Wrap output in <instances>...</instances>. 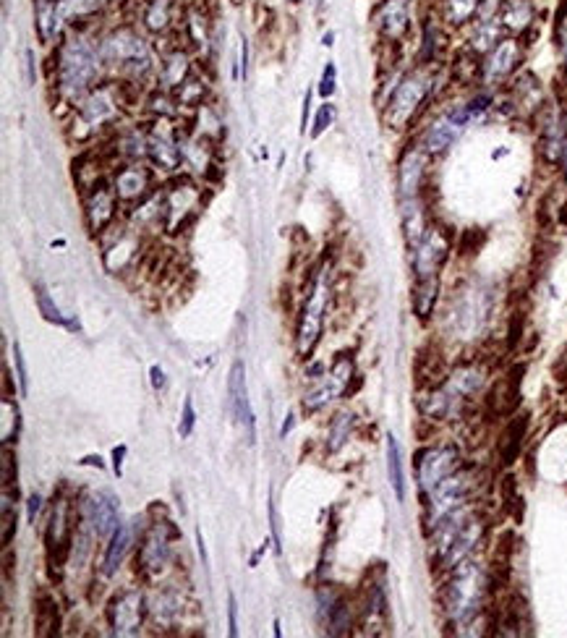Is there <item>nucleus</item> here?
Wrapping results in <instances>:
<instances>
[{"mask_svg": "<svg viewBox=\"0 0 567 638\" xmlns=\"http://www.w3.org/2000/svg\"><path fill=\"white\" fill-rule=\"evenodd\" d=\"M458 469V450L453 445H439V448L421 450L416 455V471H419L421 489L426 495L432 492L437 484H442L447 476H453Z\"/></svg>", "mask_w": 567, "mask_h": 638, "instance_id": "obj_13", "label": "nucleus"}, {"mask_svg": "<svg viewBox=\"0 0 567 638\" xmlns=\"http://www.w3.org/2000/svg\"><path fill=\"white\" fill-rule=\"evenodd\" d=\"M335 89H338V68L335 63L327 61L322 71V82H319V95L322 97H332L335 95Z\"/></svg>", "mask_w": 567, "mask_h": 638, "instance_id": "obj_39", "label": "nucleus"}, {"mask_svg": "<svg viewBox=\"0 0 567 638\" xmlns=\"http://www.w3.org/2000/svg\"><path fill=\"white\" fill-rule=\"evenodd\" d=\"M170 539H178V531L170 526V521L152 523V529L144 534L139 557H136V568L142 576H155L160 573L170 560Z\"/></svg>", "mask_w": 567, "mask_h": 638, "instance_id": "obj_11", "label": "nucleus"}, {"mask_svg": "<svg viewBox=\"0 0 567 638\" xmlns=\"http://www.w3.org/2000/svg\"><path fill=\"white\" fill-rule=\"evenodd\" d=\"M37 510H40V497L34 495L32 500H29V521H34V516H37Z\"/></svg>", "mask_w": 567, "mask_h": 638, "instance_id": "obj_51", "label": "nucleus"}, {"mask_svg": "<svg viewBox=\"0 0 567 638\" xmlns=\"http://www.w3.org/2000/svg\"><path fill=\"white\" fill-rule=\"evenodd\" d=\"M372 19L385 45L400 48L413 32V0H382Z\"/></svg>", "mask_w": 567, "mask_h": 638, "instance_id": "obj_10", "label": "nucleus"}, {"mask_svg": "<svg viewBox=\"0 0 567 638\" xmlns=\"http://www.w3.org/2000/svg\"><path fill=\"white\" fill-rule=\"evenodd\" d=\"M152 385L157 387V390H160V387H165V372H162L160 367H152Z\"/></svg>", "mask_w": 567, "mask_h": 638, "instance_id": "obj_49", "label": "nucleus"}, {"mask_svg": "<svg viewBox=\"0 0 567 638\" xmlns=\"http://www.w3.org/2000/svg\"><path fill=\"white\" fill-rule=\"evenodd\" d=\"M186 79H189V58H186L183 50H173L162 63V82L168 87L181 89Z\"/></svg>", "mask_w": 567, "mask_h": 638, "instance_id": "obj_31", "label": "nucleus"}, {"mask_svg": "<svg viewBox=\"0 0 567 638\" xmlns=\"http://www.w3.org/2000/svg\"><path fill=\"white\" fill-rule=\"evenodd\" d=\"M353 359L348 353H340L335 364H332L330 374H324V380L311 387L309 393L304 395V408L306 411H317L324 403H330L332 398H338L340 393H348V382L353 380Z\"/></svg>", "mask_w": 567, "mask_h": 638, "instance_id": "obj_12", "label": "nucleus"}, {"mask_svg": "<svg viewBox=\"0 0 567 638\" xmlns=\"http://www.w3.org/2000/svg\"><path fill=\"white\" fill-rule=\"evenodd\" d=\"M270 523H272V537H275V552L280 555V523H277V513L272 500H270Z\"/></svg>", "mask_w": 567, "mask_h": 638, "instance_id": "obj_46", "label": "nucleus"}, {"mask_svg": "<svg viewBox=\"0 0 567 638\" xmlns=\"http://www.w3.org/2000/svg\"><path fill=\"white\" fill-rule=\"evenodd\" d=\"M526 40L507 34L479 61V82L489 87H502L513 82L520 71V63L526 58Z\"/></svg>", "mask_w": 567, "mask_h": 638, "instance_id": "obj_5", "label": "nucleus"}, {"mask_svg": "<svg viewBox=\"0 0 567 638\" xmlns=\"http://www.w3.org/2000/svg\"><path fill=\"white\" fill-rule=\"evenodd\" d=\"M149 170L139 168V165H131V168H123L118 176H115V194L118 199H126V202H134V199H142L149 189Z\"/></svg>", "mask_w": 567, "mask_h": 638, "instance_id": "obj_26", "label": "nucleus"}, {"mask_svg": "<svg viewBox=\"0 0 567 638\" xmlns=\"http://www.w3.org/2000/svg\"><path fill=\"white\" fill-rule=\"evenodd\" d=\"M123 455H126V445H121V448L113 450V458H115L113 466H115V474H118V476H121V466H123L121 458H123Z\"/></svg>", "mask_w": 567, "mask_h": 638, "instance_id": "obj_48", "label": "nucleus"}, {"mask_svg": "<svg viewBox=\"0 0 567 638\" xmlns=\"http://www.w3.org/2000/svg\"><path fill=\"white\" fill-rule=\"evenodd\" d=\"M115 102L118 100H115L113 92H110L108 87L97 89V92H92V95L87 97V102L81 105V118H84L87 126H102V123L110 121V118L115 116V110H118Z\"/></svg>", "mask_w": 567, "mask_h": 638, "instance_id": "obj_24", "label": "nucleus"}, {"mask_svg": "<svg viewBox=\"0 0 567 638\" xmlns=\"http://www.w3.org/2000/svg\"><path fill=\"white\" fill-rule=\"evenodd\" d=\"M16 395V387H14V380H11V369H8V364H3V401H11Z\"/></svg>", "mask_w": 567, "mask_h": 638, "instance_id": "obj_45", "label": "nucleus"}, {"mask_svg": "<svg viewBox=\"0 0 567 638\" xmlns=\"http://www.w3.org/2000/svg\"><path fill=\"white\" fill-rule=\"evenodd\" d=\"M236 615H238L236 597L230 594V597H228V633H230V636H238V620H236Z\"/></svg>", "mask_w": 567, "mask_h": 638, "instance_id": "obj_44", "label": "nucleus"}, {"mask_svg": "<svg viewBox=\"0 0 567 638\" xmlns=\"http://www.w3.org/2000/svg\"><path fill=\"white\" fill-rule=\"evenodd\" d=\"M332 40H335V34H332V32H327V34H324V37H322V45H327V48H330V45H332Z\"/></svg>", "mask_w": 567, "mask_h": 638, "instance_id": "obj_53", "label": "nucleus"}, {"mask_svg": "<svg viewBox=\"0 0 567 638\" xmlns=\"http://www.w3.org/2000/svg\"><path fill=\"white\" fill-rule=\"evenodd\" d=\"M129 550H131V526L129 523H123V526L115 529L113 537H110L108 552H105V560H102V573H105V576H113V573L121 568L123 557H126V552Z\"/></svg>", "mask_w": 567, "mask_h": 638, "instance_id": "obj_29", "label": "nucleus"}, {"mask_svg": "<svg viewBox=\"0 0 567 638\" xmlns=\"http://www.w3.org/2000/svg\"><path fill=\"white\" fill-rule=\"evenodd\" d=\"M492 0H434L432 16L447 29L473 27Z\"/></svg>", "mask_w": 567, "mask_h": 638, "instance_id": "obj_16", "label": "nucleus"}, {"mask_svg": "<svg viewBox=\"0 0 567 638\" xmlns=\"http://www.w3.org/2000/svg\"><path fill=\"white\" fill-rule=\"evenodd\" d=\"M34 19L42 42H53L63 27L58 0H34Z\"/></svg>", "mask_w": 567, "mask_h": 638, "instance_id": "obj_28", "label": "nucleus"}, {"mask_svg": "<svg viewBox=\"0 0 567 638\" xmlns=\"http://www.w3.org/2000/svg\"><path fill=\"white\" fill-rule=\"evenodd\" d=\"M228 395L230 411H233V416L238 419V424L246 429L249 445H254V442H257V424H254V411H251L249 393H246V367H243V361H236L233 369H230Z\"/></svg>", "mask_w": 567, "mask_h": 638, "instance_id": "obj_17", "label": "nucleus"}, {"mask_svg": "<svg viewBox=\"0 0 567 638\" xmlns=\"http://www.w3.org/2000/svg\"><path fill=\"white\" fill-rule=\"evenodd\" d=\"M97 50H100L102 63H110V66L134 68V71H147V68L152 66L147 42H144L142 34L134 32L131 27L115 29L113 34H108V37L100 42V48Z\"/></svg>", "mask_w": 567, "mask_h": 638, "instance_id": "obj_6", "label": "nucleus"}, {"mask_svg": "<svg viewBox=\"0 0 567 638\" xmlns=\"http://www.w3.org/2000/svg\"><path fill=\"white\" fill-rule=\"evenodd\" d=\"M202 95L204 82H199V79H186L183 87L178 89V97H181L183 105H202Z\"/></svg>", "mask_w": 567, "mask_h": 638, "instance_id": "obj_37", "label": "nucleus"}, {"mask_svg": "<svg viewBox=\"0 0 567 638\" xmlns=\"http://www.w3.org/2000/svg\"><path fill=\"white\" fill-rule=\"evenodd\" d=\"M528 435V414H518L510 424H507L505 435L500 440V458L502 466H513L518 461L520 450H523V442Z\"/></svg>", "mask_w": 567, "mask_h": 638, "instance_id": "obj_27", "label": "nucleus"}, {"mask_svg": "<svg viewBox=\"0 0 567 638\" xmlns=\"http://www.w3.org/2000/svg\"><path fill=\"white\" fill-rule=\"evenodd\" d=\"M426 157L429 155L421 147H411V150H405V155L400 157L398 189L403 199L421 197V189H424L426 181Z\"/></svg>", "mask_w": 567, "mask_h": 638, "instance_id": "obj_19", "label": "nucleus"}, {"mask_svg": "<svg viewBox=\"0 0 567 638\" xmlns=\"http://www.w3.org/2000/svg\"><path fill=\"white\" fill-rule=\"evenodd\" d=\"M178 3L176 0H144L142 24L149 32H168L176 24Z\"/></svg>", "mask_w": 567, "mask_h": 638, "instance_id": "obj_25", "label": "nucleus"}, {"mask_svg": "<svg viewBox=\"0 0 567 638\" xmlns=\"http://www.w3.org/2000/svg\"><path fill=\"white\" fill-rule=\"evenodd\" d=\"M479 116H481V110L473 105V100L442 110V113H439V116L424 129L419 147L429 157L445 155V152L458 142L460 136H463V131L468 129V123Z\"/></svg>", "mask_w": 567, "mask_h": 638, "instance_id": "obj_4", "label": "nucleus"}, {"mask_svg": "<svg viewBox=\"0 0 567 638\" xmlns=\"http://www.w3.org/2000/svg\"><path fill=\"white\" fill-rule=\"evenodd\" d=\"M144 615H147V605H144V597L136 589L118 591L108 607L110 628L118 636H134V633H139Z\"/></svg>", "mask_w": 567, "mask_h": 638, "instance_id": "obj_14", "label": "nucleus"}, {"mask_svg": "<svg viewBox=\"0 0 567 638\" xmlns=\"http://www.w3.org/2000/svg\"><path fill=\"white\" fill-rule=\"evenodd\" d=\"M0 482H3V503H11V487H16V453L3 442V461H0Z\"/></svg>", "mask_w": 567, "mask_h": 638, "instance_id": "obj_35", "label": "nucleus"}, {"mask_svg": "<svg viewBox=\"0 0 567 638\" xmlns=\"http://www.w3.org/2000/svg\"><path fill=\"white\" fill-rule=\"evenodd\" d=\"M81 516L87 518V523H92V531H95L97 539L113 537L115 529H118V510H115V500L105 492H97L95 497H89Z\"/></svg>", "mask_w": 567, "mask_h": 638, "instance_id": "obj_20", "label": "nucleus"}, {"mask_svg": "<svg viewBox=\"0 0 567 638\" xmlns=\"http://www.w3.org/2000/svg\"><path fill=\"white\" fill-rule=\"evenodd\" d=\"M332 121H335V105H330V102H327V105H322V108H319L317 121H314V129H311V136H314V139H317V136H322L324 131L330 129Z\"/></svg>", "mask_w": 567, "mask_h": 638, "instance_id": "obj_40", "label": "nucleus"}, {"mask_svg": "<svg viewBox=\"0 0 567 638\" xmlns=\"http://www.w3.org/2000/svg\"><path fill=\"white\" fill-rule=\"evenodd\" d=\"M14 361H16V374H19V390L21 395L29 393V377H27V364H24V353H21L19 343H14Z\"/></svg>", "mask_w": 567, "mask_h": 638, "instance_id": "obj_41", "label": "nucleus"}, {"mask_svg": "<svg viewBox=\"0 0 567 638\" xmlns=\"http://www.w3.org/2000/svg\"><path fill=\"white\" fill-rule=\"evenodd\" d=\"M14 537H16V508H11V503H3V534H0L3 550L11 547Z\"/></svg>", "mask_w": 567, "mask_h": 638, "instance_id": "obj_38", "label": "nucleus"}, {"mask_svg": "<svg viewBox=\"0 0 567 638\" xmlns=\"http://www.w3.org/2000/svg\"><path fill=\"white\" fill-rule=\"evenodd\" d=\"M324 306H327V280H324V275H317L311 280L309 293L304 299L301 322H298V353L304 359H311V353H314L319 343L324 325Z\"/></svg>", "mask_w": 567, "mask_h": 638, "instance_id": "obj_9", "label": "nucleus"}, {"mask_svg": "<svg viewBox=\"0 0 567 638\" xmlns=\"http://www.w3.org/2000/svg\"><path fill=\"white\" fill-rule=\"evenodd\" d=\"M115 199H118V194L115 191H110L108 186H100L95 191L89 194L87 199V225H89V231L92 233H102L105 228H108L110 223H113L115 218Z\"/></svg>", "mask_w": 567, "mask_h": 638, "instance_id": "obj_23", "label": "nucleus"}, {"mask_svg": "<svg viewBox=\"0 0 567 638\" xmlns=\"http://www.w3.org/2000/svg\"><path fill=\"white\" fill-rule=\"evenodd\" d=\"M439 296V278H424L413 283V312L419 319H429Z\"/></svg>", "mask_w": 567, "mask_h": 638, "instance_id": "obj_30", "label": "nucleus"}, {"mask_svg": "<svg viewBox=\"0 0 567 638\" xmlns=\"http://www.w3.org/2000/svg\"><path fill=\"white\" fill-rule=\"evenodd\" d=\"M100 3L102 0H58L63 24H76V21L87 19L100 8Z\"/></svg>", "mask_w": 567, "mask_h": 638, "instance_id": "obj_34", "label": "nucleus"}, {"mask_svg": "<svg viewBox=\"0 0 567 638\" xmlns=\"http://www.w3.org/2000/svg\"><path fill=\"white\" fill-rule=\"evenodd\" d=\"M554 380L560 382V385H567V346L562 348V353L554 361Z\"/></svg>", "mask_w": 567, "mask_h": 638, "instance_id": "obj_43", "label": "nucleus"}, {"mask_svg": "<svg viewBox=\"0 0 567 638\" xmlns=\"http://www.w3.org/2000/svg\"><path fill=\"white\" fill-rule=\"evenodd\" d=\"M447 257H450V233L437 223H429L424 236L411 246V267L416 280L439 278Z\"/></svg>", "mask_w": 567, "mask_h": 638, "instance_id": "obj_8", "label": "nucleus"}, {"mask_svg": "<svg viewBox=\"0 0 567 638\" xmlns=\"http://www.w3.org/2000/svg\"><path fill=\"white\" fill-rule=\"evenodd\" d=\"M351 429H353V414L348 411H340L330 424V432H327V450L330 453H338L343 448L348 437H351Z\"/></svg>", "mask_w": 567, "mask_h": 638, "instance_id": "obj_33", "label": "nucleus"}, {"mask_svg": "<svg viewBox=\"0 0 567 638\" xmlns=\"http://www.w3.org/2000/svg\"><path fill=\"white\" fill-rule=\"evenodd\" d=\"M100 50H95L87 40L71 37L58 48L55 55V71H58V89L68 97H79L92 87L100 68Z\"/></svg>", "mask_w": 567, "mask_h": 638, "instance_id": "obj_2", "label": "nucleus"}, {"mask_svg": "<svg viewBox=\"0 0 567 638\" xmlns=\"http://www.w3.org/2000/svg\"><path fill=\"white\" fill-rule=\"evenodd\" d=\"M500 21L505 32L526 40L528 34L536 29V21H539L536 0H500Z\"/></svg>", "mask_w": 567, "mask_h": 638, "instance_id": "obj_18", "label": "nucleus"}, {"mask_svg": "<svg viewBox=\"0 0 567 638\" xmlns=\"http://www.w3.org/2000/svg\"><path fill=\"white\" fill-rule=\"evenodd\" d=\"M486 594V578L476 563L463 560L453 568V578L445 589V610L455 625L473 620L481 612Z\"/></svg>", "mask_w": 567, "mask_h": 638, "instance_id": "obj_3", "label": "nucleus"}, {"mask_svg": "<svg viewBox=\"0 0 567 638\" xmlns=\"http://www.w3.org/2000/svg\"><path fill=\"white\" fill-rule=\"evenodd\" d=\"M526 364H515L502 380L494 382L486 398V411L492 416H513L520 406V385H523Z\"/></svg>", "mask_w": 567, "mask_h": 638, "instance_id": "obj_15", "label": "nucleus"}, {"mask_svg": "<svg viewBox=\"0 0 567 638\" xmlns=\"http://www.w3.org/2000/svg\"><path fill=\"white\" fill-rule=\"evenodd\" d=\"M562 173H565V181H567V142H565V152H562V163H560Z\"/></svg>", "mask_w": 567, "mask_h": 638, "instance_id": "obj_52", "label": "nucleus"}, {"mask_svg": "<svg viewBox=\"0 0 567 638\" xmlns=\"http://www.w3.org/2000/svg\"><path fill=\"white\" fill-rule=\"evenodd\" d=\"M34 633L40 638L61 633V607L48 589H40L34 597Z\"/></svg>", "mask_w": 567, "mask_h": 638, "instance_id": "obj_21", "label": "nucleus"}, {"mask_svg": "<svg viewBox=\"0 0 567 638\" xmlns=\"http://www.w3.org/2000/svg\"><path fill=\"white\" fill-rule=\"evenodd\" d=\"M194 421H196V414H194V403H191V398H186V403H183V419H181V437H189L191 435V429H194Z\"/></svg>", "mask_w": 567, "mask_h": 638, "instance_id": "obj_42", "label": "nucleus"}, {"mask_svg": "<svg viewBox=\"0 0 567 638\" xmlns=\"http://www.w3.org/2000/svg\"><path fill=\"white\" fill-rule=\"evenodd\" d=\"M434 71L432 66H416L413 71L403 74L398 84L392 87L385 102V123L390 129H408L416 118L426 110V102L434 95Z\"/></svg>", "mask_w": 567, "mask_h": 638, "instance_id": "obj_1", "label": "nucleus"}, {"mask_svg": "<svg viewBox=\"0 0 567 638\" xmlns=\"http://www.w3.org/2000/svg\"><path fill=\"white\" fill-rule=\"evenodd\" d=\"M34 296H37V306H40L42 317L48 319V322H55V325L71 327V322H68V319L63 317L61 309H58V306H53V301H50V296L45 293V288L37 286V293H34Z\"/></svg>", "mask_w": 567, "mask_h": 638, "instance_id": "obj_36", "label": "nucleus"}, {"mask_svg": "<svg viewBox=\"0 0 567 638\" xmlns=\"http://www.w3.org/2000/svg\"><path fill=\"white\" fill-rule=\"evenodd\" d=\"M147 147H149L147 152L152 155V160H155V163H160L162 168L176 170L178 163H181V157H183L181 139H173V134H170V129H168V123H157L155 134H152V139L147 142Z\"/></svg>", "mask_w": 567, "mask_h": 638, "instance_id": "obj_22", "label": "nucleus"}, {"mask_svg": "<svg viewBox=\"0 0 567 638\" xmlns=\"http://www.w3.org/2000/svg\"><path fill=\"white\" fill-rule=\"evenodd\" d=\"M27 82L34 84V50H27Z\"/></svg>", "mask_w": 567, "mask_h": 638, "instance_id": "obj_50", "label": "nucleus"}, {"mask_svg": "<svg viewBox=\"0 0 567 638\" xmlns=\"http://www.w3.org/2000/svg\"><path fill=\"white\" fill-rule=\"evenodd\" d=\"M311 113V92H306L304 97V110H301V134H306V123H309Z\"/></svg>", "mask_w": 567, "mask_h": 638, "instance_id": "obj_47", "label": "nucleus"}, {"mask_svg": "<svg viewBox=\"0 0 567 638\" xmlns=\"http://www.w3.org/2000/svg\"><path fill=\"white\" fill-rule=\"evenodd\" d=\"M74 518H71V505L58 497L50 513L48 531H45V555H48L50 576L55 581L63 578V568H66L68 552H71V539H74Z\"/></svg>", "mask_w": 567, "mask_h": 638, "instance_id": "obj_7", "label": "nucleus"}, {"mask_svg": "<svg viewBox=\"0 0 567 638\" xmlns=\"http://www.w3.org/2000/svg\"><path fill=\"white\" fill-rule=\"evenodd\" d=\"M387 471H390V484L395 489V497L400 503L405 500V476H403V461H400V448L395 437H387Z\"/></svg>", "mask_w": 567, "mask_h": 638, "instance_id": "obj_32", "label": "nucleus"}]
</instances>
